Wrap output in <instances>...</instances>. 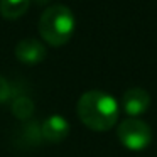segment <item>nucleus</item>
Returning a JSON list of instances; mask_svg holds the SVG:
<instances>
[{"label":"nucleus","instance_id":"obj_8","mask_svg":"<svg viewBox=\"0 0 157 157\" xmlns=\"http://www.w3.org/2000/svg\"><path fill=\"white\" fill-rule=\"evenodd\" d=\"M12 113L19 120H27L34 113V103H32V100L25 98V96L15 98L14 103H12Z\"/></svg>","mask_w":157,"mask_h":157},{"label":"nucleus","instance_id":"obj_2","mask_svg":"<svg viewBox=\"0 0 157 157\" xmlns=\"http://www.w3.org/2000/svg\"><path fill=\"white\" fill-rule=\"evenodd\" d=\"M76 27L75 14L66 5H51L42 12L39 19V34L49 46H64L73 37Z\"/></svg>","mask_w":157,"mask_h":157},{"label":"nucleus","instance_id":"obj_4","mask_svg":"<svg viewBox=\"0 0 157 157\" xmlns=\"http://www.w3.org/2000/svg\"><path fill=\"white\" fill-rule=\"evenodd\" d=\"M123 110L130 118H137L142 115L150 105V95L147 90L144 88H130L123 93Z\"/></svg>","mask_w":157,"mask_h":157},{"label":"nucleus","instance_id":"obj_1","mask_svg":"<svg viewBox=\"0 0 157 157\" xmlns=\"http://www.w3.org/2000/svg\"><path fill=\"white\" fill-rule=\"evenodd\" d=\"M78 117L88 128L96 132L110 130L118 118V103L112 95L105 91H86L76 105Z\"/></svg>","mask_w":157,"mask_h":157},{"label":"nucleus","instance_id":"obj_6","mask_svg":"<svg viewBox=\"0 0 157 157\" xmlns=\"http://www.w3.org/2000/svg\"><path fill=\"white\" fill-rule=\"evenodd\" d=\"M69 133V123L61 115H51L42 122L41 135L48 142H61Z\"/></svg>","mask_w":157,"mask_h":157},{"label":"nucleus","instance_id":"obj_3","mask_svg":"<svg viewBox=\"0 0 157 157\" xmlns=\"http://www.w3.org/2000/svg\"><path fill=\"white\" fill-rule=\"evenodd\" d=\"M118 139L127 149L130 150H142L152 140V130L145 122L139 118H127L117 128Z\"/></svg>","mask_w":157,"mask_h":157},{"label":"nucleus","instance_id":"obj_9","mask_svg":"<svg viewBox=\"0 0 157 157\" xmlns=\"http://www.w3.org/2000/svg\"><path fill=\"white\" fill-rule=\"evenodd\" d=\"M9 98H10V85L4 76H0V103L7 101Z\"/></svg>","mask_w":157,"mask_h":157},{"label":"nucleus","instance_id":"obj_7","mask_svg":"<svg viewBox=\"0 0 157 157\" xmlns=\"http://www.w3.org/2000/svg\"><path fill=\"white\" fill-rule=\"evenodd\" d=\"M31 0H0V15L7 21H15L29 10Z\"/></svg>","mask_w":157,"mask_h":157},{"label":"nucleus","instance_id":"obj_5","mask_svg":"<svg viewBox=\"0 0 157 157\" xmlns=\"http://www.w3.org/2000/svg\"><path fill=\"white\" fill-rule=\"evenodd\" d=\"M15 58L24 64H37L46 58V48L37 39L25 37L15 46Z\"/></svg>","mask_w":157,"mask_h":157}]
</instances>
